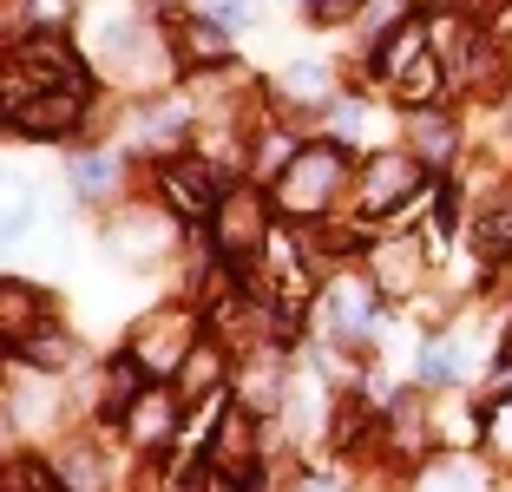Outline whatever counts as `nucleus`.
Wrapping results in <instances>:
<instances>
[{
	"label": "nucleus",
	"instance_id": "nucleus-1",
	"mask_svg": "<svg viewBox=\"0 0 512 492\" xmlns=\"http://www.w3.org/2000/svg\"><path fill=\"white\" fill-rule=\"evenodd\" d=\"M342 171H348V151L342 145H302L296 158H289L283 184H276V204L296 210V217H322L329 210V197L342 191Z\"/></svg>",
	"mask_w": 512,
	"mask_h": 492
},
{
	"label": "nucleus",
	"instance_id": "nucleus-2",
	"mask_svg": "<svg viewBox=\"0 0 512 492\" xmlns=\"http://www.w3.org/2000/svg\"><path fill=\"white\" fill-rule=\"evenodd\" d=\"M375 66H381V73H388L414 105L434 99V86H440V53H434V40H427V27H401L394 40H381V46H375Z\"/></svg>",
	"mask_w": 512,
	"mask_h": 492
},
{
	"label": "nucleus",
	"instance_id": "nucleus-3",
	"mask_svg": "<svg viewBox=\"0 0 512 492\" xmlns=\"http://www.w3.org/2000/svg\"><path fill=\"white\" fill-rule=\"evenodd\" d=\"M263 237H270V204H263L250 184H230L224 204H217V256H224V263H243V256L263 250Z\"/></svg>",
	"mask_w": 512,
	"mask_h": 492
},
{
	"label": "nucleus",
	"instance_id": "nucleus-4",
	"mask_svg": "<svg viewBox=\"0 0 512 492\" xmlns=\"http://www.w3.org/2000/svg\"><path fill=\"white\" fill-rule=\"evenodd\" d=\"M224 191L230 184H217V171L204 158H171L165 164V197H171V210H184V217H217Z\"/></svg>",
	"mask_w": 512,
	"mask_h": 492
},
{
	"label": "nucleus",
	"instance_id": "nucleus-5",
	"mask_svg": "<svg viewBox=\"0 0 512 492\" xmlns=\"http://www.w3.org/2000/svg\"><path fill=\"white\" fill-rule=\"evenodd\" d=\"M86 112L79 92H33V99H7V119L20 125L27 138H66Z\"/></svg>",
	"mask_w": 512,
	"mask_h": 492
},
{
	"label": "nucleus",
	"instance_id": "nucleus-6",
	"mask_svg": "<svg viewBox=\"0 0 512 492\" xmlns=\"http://www.w3.org/2000/svg\"><path fill=\"white\" fill-rule=\"evenodd\" d=\"M7 73H46V92H79V86H86V66H79L53 33H40L33 46H20Z\"/></svg>",
	"mask_w": 512,
	"mask_h": 492
},
{
	"label": "nucleus",
	"instance_id": "nucleus-7",
	"mask_svg": "<svg viewBox=\"0 0 512 492\" xmlns=\"http://www.w3.org/2000/svg\"><path fill=\"white\" fill-rule=\"evenodd\" d=\"M414 178H421V164L407 158V151H381L375 164H368V191H362V210H394L407 191H414Z\"/></svg>",
	"mask_w": 512,
	"mask_h": 492
},
{
	"label": "nucleus",
	"instance_id": "nucleus-8",
	"mask_svg": "<svg viewBox=\"0 0 512 492\" xmlns=\"http://www.w3.org/2000/svg\"><path fill=\"white\" fill-rule=\"evenodd\" d=\"M171 427H178V401H171V394H158V388H145L132 401V433L145 440V447H165Z\"/></svg>",
	"mask_w": 512,
	"mask_h": 492
},
{
	"label": "nucleus",
	"instance_id": "nucleus-9",
	"mask_svg": "<svg viewBox=\"0 0 512 492\" xmlns=\"http://www.w3.org/2000/svg\"><path fill=\"white\" fill-rule=\"evenodd\" d=\"M0 328H7V342H27V335H33V328H40V322H33V296H27V283H7V302H0Z\"/></svg>",
	"mask_w": 512,
	"mask_h": 492
},
{
	"label": "nucleus",
	"instance_id": "nucleus-10",
	"mask_svg": "<svg viewBox=\"0 0 512 492\" xmlns=\"http://www.w3.org/2000/svg\"><path fill=\"white\" fill-rule=\"evenodd\" d=\"M243 466H250V447H243V414L230 407V414H224V427H217V473H230V479H237Z\"/></svg>",
	"mask_w": 512,
	"mask_h": 492
},
{
	"label": "nucleus",
	"instance_id": "nucleus-11",
	"mask_svg": "<svg viewBox=\"0 0 512 492\" xmlns=\"http://www.w3.org/2000/svg\"><path fill=\"white\" fill-rule=\"evenodd\" d=\"M184 60H204V66L230 60V40L217 33V20H191V27H184Z\"/></svg>",
	"mask_w": 512,
	"mask_h": 492
},
{
	"label": "nucleus",
	"instance_id": "nucleus-12",
	"mask_svg": "<svg viewBox=\"0 0 512 492\" xmlns=\"http://www.w3.org/2000/svg\"><path fill=\"white\" fill-rule=\"evenodd\" d=\"M14 355L46 361V368H66V361H73V335H60V328H33V335L14 348Z\"/></svg>",
	"mask_w": 512,
	"mask_h": 492
},
{
	"label": "nucleus",
	"instance_id": "nucleus-13",
	"mask_svg": "<svg viewBox=\"0 0 512 492\" xmlns=\"http://www.w3.org/2000/svg\"><path fill=\"white\" fill-rule=\"evenodd\" d=\"M480 250L486 256H512V197H499L480 217Z\"/></svg>",
	"mask_w": 512,
	"mask_h": 492
},
{
	"label": "nucleus",
	"instance_id": "nucleus-14",
	"mask_svg": "<svg viewBox=\"0 0 512 492\" xmlns=\"http://www.w3.org/2000/svg\"><path fill=\"white\" fill-rule=\"evenodd\" d=\"M53 479H60L66 492H92L99 486V460H92V453H60V460H53Z\"/></svg>",
	"mask_w": 512,
	"mask_h": 492
},
{
	"label": "nucleus",
	"instance_id": "nucleus-15",
	"mask_svg": "<svg viewBox=\"0 0 512 492\" xmlns=\"http://www.w3.org/2000/svg\"><path fill=\"white\" fill-rule=\"evenodd\" d=\"M217 381H224V355H217V348L184 355V388H217Z\"/></svg>",
	"mask_w": 512,
	"mask_h": 492
},
{
	"label": "nucleus",
	"instance_id": "nucleus-16",
	"mask_svg": "<svg viewBox=\"0 0 512 492\" xmlns=\"http://www.w3.org/2000/svg\"><path fill=\"white\" fill-rule=\"evenodd\" d=\"M112 171H119V164H112L106 151H92V158H79V164H73V178H79V191H86V197L112 191Z\"/></svg>",
	"mask_w": 512,
	"mask_h": 492
},
{
	"label": "nucleus",
	"instance_id": "nucleus-17",
	"mask_svg": "<svg viewBox=\"0 0 512 492\" xmlns=\"http://www.w3.org/2000/svg\"><path fill=\"white\" fill-rule=\"evenodd\" d=\"M421 374H427V381H447V374H460V348H453V342H434V348H427V361H421Z\"/></svg>",
	"mask_w": 512,
	"mask_h": 492
},
{
	"label": "nucleus",
	"instance_id": "nucleus-18",
	"mask_svg": "<svg viewBox=\"0 0 512 492\" xmlns=\"http://www.w3.org/2000/svg\"><path fill=\"white\" fill-rule=\"evenodd\" d=\"M27 14L53 33V27H66V20H73V0H27Z\"/></svg>",
	"mask_w": 512,
	"mask_h": 492
},
{
	"label": "nucleus",
	"instance_id": "nucleus-19",
	"mask_svg": "<svg viewBox=\"0 0 512 492\" xmlns=\"http://www.w3.org/2000/svg\"><path fill=\"white\" fill-rule=\"evenodd\" d=\"M289 92H296V99H322V66H296V73H289Z\"/></svg>",
	"mask_w": 512,
	"mask_h": 492
},
{
	"label": "nucleus",
	"instance_id": "nucleus-20",
	"mask_svg": "<svg viewBox=\"0 0 512 492\" xmlns=\"http://www.w3.org/2000/svg\"><path fill=\"white\" fill-rule=\"evenodd\" d=\"M250 14H256L250 0H217V14H211V20H217V27H243Z\"/></svg>",
	"mask_w": 512,
	"mask_h": 492
},
{
	"label": "nucleus",
	"instance_id": "nucleus-21",
	"mask_svg": "<svg viewBox=\"0 0 512 492\" xmlns=\"http://www.w3.org/2000/svg\"><path fill=\"white\" fill-rule=\"evenodd\" d=\"M421 151H427V158L447 151V125H440V119H421Z\"/></svg>",
	"mask_w": 512,
	"mask_h": 492
},
{
	"label": "nucleus",
	"instance_id": "nucleus-22",
	"mask_svg": "<svg viewBox=\"0 0 512 492\" xmlns=\"http://www.w3.org/2000/svg\"><path fill=\"white\" fill-rule=\"evenodd\" d=\"M486 427H493V447H512V407H493Z\"/></svg>",
	"mask_w": 512,
	"mask_h": 492
},
{
	"label": "nucleus",
	"instance_id": "nucleus-23",
	"mask_svg": "<svg viewBox=\"0 0 512 492\" xmlns=\"http://www.w3.org/2000/svg\"><path fill=\"white\" fill-rule=\"evenodd\" d=\"M296 492H342V486H335V479H322V473H316V479H302Z\"/></svg>",
	"mask_w": 512,
	"mask_h": 492
}]
</instances>
